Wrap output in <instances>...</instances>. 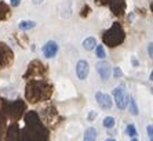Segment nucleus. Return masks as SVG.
<instances>
[{
    "mask_svg": "<svg viewBox=\"0 0 153 141\" xmlns=\"http://www.w3.org/2000/svg\"><path fill=\"white\" fill-rule=\"evenodd\" d=\"M123 39H124V32H123L121 26L117 22H114L111 28L105 32V35H103V40L106 43H109L112 40L111 47H116V44H119Z\"/></svg>",
    "mask_w": 153,
    "mask_h": 141,
    "instance_id": "f257e3e1",
    "label": "nucleus"
},
{
    "mask_svg": "<svg viewBox=\"0 0 153 141\" xmlns=\"http://www.w3.org/2000/svg\"><path fill=\"white\" fill-rule=\"evenodd\" d=\"M113 98H114V104L120 111L126 110L128 106V102H130V95L127 94L123 87H116L113 90Z\"/></svg>",
    "mask_w": 153,
    "mask_h": 141,
    "instance_id": "f03ea898",
    "label": "nucleus"
},
{
    "mask_svg": "<svg viewBox=\"0 0 153 141\" xmlns=\"http://www.w3.org/2000/svg\"><path fill=\"white\" fill-rule=\"evenodd\" d=\"M97 68V72H98V75H100V78L102 79V80L106 82L108 79L111 78V75H112V67H111V64L108 62V61L105 60H100L98 62H97L95 65Z\"/></svg>",
    "mask_w": 153,
    "mask_h": 141,
    "instance_id": "7ed1b4c3",
    "label": "nucleus"
},
{
    "mask_svg": "<svg viewBox=\"0 0 153 141\" xmlns=\"http://www.w3.org/2000/svg\"><path fill=\"white\" fill-rule=\"evenodd\" d=\"M95 100H97V104L100 105V108H102V110H105V111L111 110L112 105H113V100H112V97L109 94H106V93L97 92Z\"/></svg>",
    "mask_w": 153,
    "mask_h": 141,
    "instance_id": "20e7f679",
    "label": "nucleus"
},
{
    "mask_svg": "<svg viewBox=\"0 0 153 141\" xmlns=\"http://www.w3.org/2000/svg\"><path fill=\"white\" fill-rule=\"evenodd\" d=\"M13 61V51L7 44L0 42V65L1 67H7Z\"/></svg>",
    "mask_w": 153,
    "mask_h": 141,
    "instance_id": "39448f33",
    "label": "nucleus"
},
{
    "mask_svg": "<svg viewBox=\"0 0 153 141\" xmlns=\"http://www.w3.org/2000/svg\"><path fill=\"white\" fill-rule=\"evenodd\" d=\"M90 74V65L85 60H79L76 62V76L80 80H85Z\"/></svg>",
    "mask_w": 153,
    "mask_h": 141,
    "instance_id": "423d86ee",
    "label": "nucleus"
},
{
    "mask_svg": "<svg viewBox=\"0 0 153 141\" xmlns=\"http://www.w3.org/2000/svg\"><path fill=\"white\" fill-rule=\"evenodd\" d=\"M58 43L54 42V40H48V42L42 47V53L46 58H54L58 53Z\"/></svg>",
    "mask_w": 153,
    "mask_h": 141,
    "instance_id": "0eeeda50",
    "label": "nucleus"
},
{
    "mask_svg": "<svg viewBox=\"0 0 153 141\" xmlns=\"http://www.w3.org/2000/svg\"><path fill=\"white\" fill-rule=\"evenodd\" d=\"M82 46L84 50H87V51H93V50L97 49V39L95 38H93V36H88V38H85L84 40H83Z\"/></svg>",
    "mask_w": 153,
    "mask_h": 141,
    "instance_id": "6e6552de",
    "label": "nucleus"
},
{
    "mask_svg": "<svg viewBox=\"0 0 153 141\" xmlns=\"http://www.w3.org/2000/svg\"><path fill=\"white\" fill-rule=\"evenodd\" d=\"M111 2H112V10L114 11V14L120 15L126 8L124 0H111Z\"/></svg>",
    "mask_w": 153,
    "mask_h": 141,
    "instance_id": "1a4fd4ad",
    "label": "nucleus"
},
{
    "mask_svg": "<svg viewBox=\"0 0 153 141\" xmlns=\"http://www.w3.org/2000/svg\"><path fill=\"white\" fill-rule=\"evenodd\" d=\"M97 136H98V133H97L95 127H88V129H85V131H84V138H83V141H97Z\"/></svg>",
    "mask_w": 153,
    "mask_h": 141,
    "instance_id": "9d476101",
    "label": "nucleus"
},
{
    "mask_svg": "<svg viewBox=\"0 0 153 141\" xmlns=\"http://www.w3.org/2000/svg\"><path fill=\"white\" fill-rule=\"evenodd\" d=\"M36 22L35 21H30V20H24L18 24V28L21 29V31H29V29H33L36 26Z\"/></svg>",
    "mask_w": 153,
    "mask_h": 141,
    "instance_id": "9b49d317",
    "label": "nucleus"
},
{
    "mask_svg": "<svg viewBox=\"0 0 153 141\" xmlns=\"http://www.w3.org/2000/svg\"><path fill=\"white\" fill-rule=\"evenodd\" d=\"M128 110H130V113H131L132 116H137V115L139 113L138 105H137L135 98H134V97H130V102H128Z\"/></svg>",
    "mask_w": 153,
    "mask_h": 141,
    "instance_id": "f8f14e48",
    "label": "nucleus"
},
{
    "mask_svg": "<svg viewBox=\"0 0 153 141\" xmlns=\"http://www.w3.org/2000/svg\"><path fill=\"white\" fill-rule=\"evenodd\" d=\"M8 14H10V8H8V6L6 3H3V2H0V21L6 20V18L8 17Z\"/></svg>",
    "mask_w": 153,
    "mask_h": 141,
    "instance_id": "ddd939ff",
    "label": "nucleus"
},
{
    "mask_svg": "<svg viewBox=\"0 0 153 141\" xmlns=\"http://www.w3.org/2000/svg\"><path fill=\"white\" fill-rule=\"evenodd\" d=\"M102 124H103V127L105 129H113L114 127V118L113 116H106V118H103V120H102Z\"/></svg>",
    "mask_w": 153,
    "mask_h": 141,
    "instance_id": "4468645a",
    "label": "nucleus"
},
{
    "mask_svg": "<svg viewBox=\"0 0 153 141\" xmlns=\"http://www.w3.org/2000/svg\"><path fill=\"white\" fill-rule=\"evenodd\" d=\"M126 134H127V136H130L131 138L137 137V134H138L137 127L134 126V124H127V127H126Z\"/></svg>",
    "mask_w": 153,
    "mask_h": 141,
    "instance_id": "2eb2a0df",
    "label": "nucleus"
},
{
    "mask_svg": "<svg viewBox=\"0 0 153 141\" xmlns=\"http://www.w3.org/2000/svg\"><path fill=\"white\" fill-rule=\"evenodd\" d=\"M95 54H97V57H98L100 60H105V57H106V51H105V47H103L102 44H101V46H97Z\"/></svg>",
    "mask_w": 153,
    "mask_h": 141,
    "instance_id": "dca6fc26",
    "label": "nucleus"
},
{
    "mask_svg": "<svg viewBox=\"0 0 153 141\" xmlns=\"http://www.w3.org/2000/svg\"><path fill=\"white\" fill-rule=\"evenodd\" d=\"M121 76H123V70H121L119 67H114L113 68V78L114 79H120Z\"/></svg>",
    "mask_w": 153,
    "mask_h": 141,
    "instance_id": "f3484780",
    "label": "nucleus"
},
{
    "mask_svg": "<svg viewBox=\"0 0 153 141\" xmlns=\"http://www.w3.org/2000/svg\"><path fill=\"white\" fill-rule=\"evenodd\" d=\"M146 131H148V137H149V141H153V126L149 124L146 127Z\"/></svg>",
    "mask_w": 153,
    "mask_h": 141,
    "instance_id": "a211bd4d",
    "label": "nucleus"
},
{
    "mask_svg": "<svg viewBox=\"0 0 153 141\" xmlns=\"http://www.w3.org/2000/svg\"><path fill=\"white\" fill-rule=\"evenodd\" d=\"M97 115H98V112H95V111L88 112V115H87V120H88V122H93V120L97 118Z\"/></svg>",
    "mask_w": 153,
    "mask_h": 141,
    "instance_id": "6ab92c4d",
    "label": "nucleus"
},
{
    "mask_svg": "<svg viewBox=\"0 0 153 141\" xmlns=\"http://www.w3.org/2000/svg\"><path fill=\"white\" fill-rule=\"evenodd\" d=\"M131 65L132 67H139V61H138V58H137L135 56L131 57Z\"/></svg>",
    "mask_w": 153,
    "mask_h": 141,
    "instance_id": "aec40b11",
    "label": "nucleus"
},
{
    "mask_svg": "<svg viewBox=\"0 0 153 141\" xmlns=\"http://www.w3.org/2000/svg\"><path fill=\"white\" fill-rule=\"evenodd\" d=\"M148 54H149V57L153 60V43H149V44H148Z\"/></svg>",
    "mask_w": 153,
    "mask_h": 141,
    "instance_id": "412c9836",
    "label": "nucleus"
},
{
    "mask_svg": "<svg viewBox=\"0 0 153 141\" xmlns=\"http://www.w3.org/2000/svg\"><path fill=\"white\" fill-rule=\"evenodd\" d=\"M10 4L13 7H18V6L21 4V0H10Z\"/></svg>",
    "mask_w": 153,
    "mask_h": 141,
    "instance_id": "4be33fe9",
    "label": "nucleus"
},
{
    "mask_svg": "<svg viewBox=\"0 0 153 141\" xmlns=\"http://www.w3.org/2000/svg\"><path fill=\"white\" fill-rule=\"evenodd\" d=\"M43 2H44V0H32V3L36 4V6H40V4H43Z\"/></svg>",
    "mask_w": 153,
    "mask_h": 141,
    "instance_id": "5701e85b",
    "label": "nucleus"
},
{
    "mask_svg": "<svg viewBox=\"0 0 153 141\" xmlns=\"http://www.w3.org/2000/svg\"><path fill=\"white\" fill-rule=\"evenodd\" d=\"M97 2V4H106L109 0H95Z\"/></svg>",
    "mask_w": 153,
    "mask_h": 141,
    "instance_id": "b1692460",
    "label": "nucleus"
},
{
    "mask_svg": "<svg viewBox=\"0 0 153 141\" xmlns=\"http://www.w3.org/2000/svg\"><path fill=\"white\" fill-rule=\"evenodd\" d=\"M105 141H116V140H114L113 137H109V138H106V140H105Z\"/></svg>",
    "mask_w": 153,
    "mask_h": 141,
    "instance_id": "393cba45",
    "label": "nucleus"
},
{
    "mask_svg": "<svg viewBox=\"0 0 153 141\" xmlns=\"http://www.w3.org/2000/svg\"><path fill=\"white\" fill-rule=\"evenodd\" d=\"M149 80L153 82V70H152V74H150V76H149Z\"/></svg>",
    "mask_w": 153,
    "mask_h": 141,
    "instance_id": "a878e982",
    "label": "nucleus"
},
{
    "mask_svg": "<svg viewBox=\"0 0 153 141\" xmlns=\"http://www.w3.org/2000/svg\"><path fill=\"white\" fill-rule=\"evenodd\" d=\"M131 141H138V138H137V137H134V138H131Z\"/></svg>",
    "mask_w": 153,
    "mask_h": 141,
    "instance_id": "bb28decb",
    "label": "nucleus"
}]
</instances>
